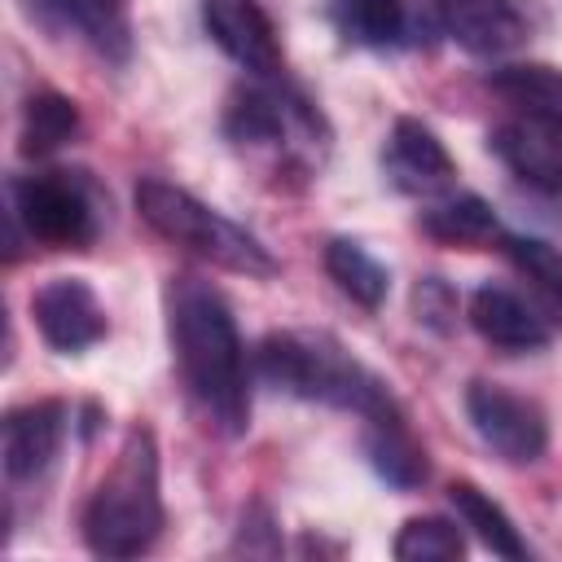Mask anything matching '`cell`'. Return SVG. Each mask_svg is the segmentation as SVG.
I'll return each instance as SVG.
<instances>
[{
	"label": "cell",
	"mask_w": 562,
	"mask_h": 562,
	"mask_svg": "<svg viewBox=\"0 0 562 562\" xmlns=\"http://www.w3.org/2000/svg\"><path fill=\"white\" fill-rule=\"evenodd\" d=\"M167 334L184 378L189 400L220 435H241L250 426V386L237 321L224 294L198 277H176L167 285Z\"/></svg>",
	"instance_id": "1"
},
{
	"label": "cell",
	"mask_w": 562,
	"mask_h": 562,
	"mask_svg": "<svg viewBox=\"0 0 562 562\" xmlns=\"http://www.w3.org/2000/svg\"><path fill=\"white\" fill-rule=\"evenodd\" d=\"M255 373L285 395L316 400L329 408H351L364 422H386L404 417L391 386L360 364L334 334H312V329H277L259 338L255 347Z\"/></svg>",
	"instance_id": "2"
},
{
	"label": "cell",
	"mask_w": 562,
	"mask_h": 562,
	"mask_svg": "<svg viewBox=\"0 0 562 562\" xmlns=\"http://www.w3.org/2000/svg\"><path fill=\"white\" fill-rule=\"evenodd\" d=\"M83 544L97 558H136L162 531V492H158V443L149 426H132L114 470L97 483L83 505Z\"/></svg>",
	"instance_id": "3"
},
{
	"label": "cell",
	"mask_w": 562,
	"mask_h": 562,
	"mask_svg": "<svg viewBox=\"0 0 562 562\" xmlns=\"http://www.w3.org/2000/svg\"><path fill=\"white\" fill-rule=\"evenodd\" d=\"M136 211L154 233H162L167 241H180L184 250H193V255H202L228 272H241V277H272L277 272L272 250L255 233H246L241 224H233L228 215H220L215 206L198 202L189 189H180L162 176L136 180Z\"/></svg>",
	"instance_id": "4"
},
{
	"label": "cell",
	"mask_w": 562,
	"mask_h": 562,
	"mask_svg": "<svg viewBox=\"0 0 562 562\" xmlns=\"http://www.w3.org/2000/svg\"><path fill=\"white\" fill-rule=\"evenodd\" d=\"M79 171H53V176H18L9 180V259H18V237L44 241L53 250H83L101 220L97 206L75 180Z\"/></svg>",
	"instance_id": "5"
},
{
	"label": "cell",
	"mask_w": 562,
	"mask_h": 562,
	"mask_svg": "<svg viewBox=\"0 0 562 562\" xmlns=\"http://www.w3.org/2000/svg\"><path fill=\"white\" fill-rule=\"evenodd\" d=\"M465 413H470L479 439H483L501 461H509V465L536 461V457L544 452V443H549V422H544V413H540L531 400H522V395H514V391H505V386H496V382H470V391H465Z\"/></svg>",
	"instance_id": "6"
},
{
	"label": "cell",
	"mask_w": 562,
	"mask_h": 562,
	"mask_svg": "<svg viewBox=\"0 0 562 562\" xmlns=\"http://www.w3.org/2000/svg\"><path fill=\"white\" fill-rule=\"evenodd\" d=\"M31 316L40 338L70 356L105 338V307L97 303V290L83 277H53L31 294Z\"/></svg>",
	"instance_id": "7"
},
{
	"label": "cell",
	"mask_w": 562,
	"mask_h": 562,
	"mask_svg": "<svg viewBox=\"0 0 562 562\" xmlns=\"http://www.w3.org/2000/svg\"><path fill=\"white\" fill-rule=\"evenodd\" d=\"M202 26L224 57L241 70L272 79L281 70V40L272 18L255 0H202Z\"/></svg>",
	"instance_id": "8"
},
{
	"label": "cell",
	"mask_w": 562,
	"mask_h": 562,
	"mask_svg": "<svg viewBox=\"0 0 562 562\" xmlns=\"http://www.w3.org/2000/svg\"><path fill=\"white\" fill-rule=\"evenodd\" d=\"M66 404L61 400H35V404H22V408H9L4 413V430H0V457H4V474L13 483H26V479H40L61 439H66Z\"/></svg>",
	"instance_id": "9"
},
{
	"label": "cell",
	"mask_w": 562,
	"mask_h": 562,
	"mask_svg": "<svg viewBox=\"0 0 562 562\" xmlns=\"http://www.w3.org/2000/svg\"><path fill=\"white\" fill-rule=\"evenodd\" d=\"M492 154L527 184L562 193V119L522 114L492 132Z\"/></svg>",
	"instance_id": "10"
},
{
	"label": "cell",
	"mask_w": 562,
	"mask_h": 562,
	"mask_svg": "<svg viewBox=\"0 0 562 562\" xmlns=\"http://www.w3.org/2000/svg\"><path fill=\"white\" fill-rule=\"evenodd\" d=\"M443 31L479 57L509 53L527 40V4L522 0H439Z\"/></svg>",
	"instance_id": "11"
},
{
	"label": "cell",
	"mask_w": 562,
	"mask_h": 562,
	"mask_svg": "<svg viewBox=\"0 0 562 562\" xmlns=\"http://www.w3.org/2000/svg\"><path fill=\"white\" fill-rule=\"evenodd\" d=\"M470 325L483 342L501 351H540L553 338L544 312L505 285H479L470 294Z\"/></svg>",
	"instance_id": "12"
},
{
	"label": "cell",
	"mask_w": 562,
	"mask_h": 562,
	"mask_svg": "<svg viewBox=\"0 0 562 562\" xmlns=\"http://www.w3.org/2000/svg\"><path fill=\"white\" fill-rule=\"evenodd\" d=\"M386 176L404 193H435L457 176V162L422 119L404 114L395 119L391 140H386Z\"/></svg>",
	"instance_id": "13"
},
{
	"label": "cell",
	"mask_w": 562,
	"mask_h": 562,
	"mask_svg": "<svg viewBox=\"0 0 562 562\" xmlns=\"http://www.w3.org/2000/svg\"><path fill=\"white\" fill-rule=\"evenodd\" d=\"M31 18H40L48 31H75L97 53L123 61L132 48L127 31V0H22Z\"/></svg>",
	"instance_id": "14"
},
{
	"label": "cell",
	"mask_w": 562,
	"mask_h": 562,
	"mask_svg": "<svg viewBox=\"0 0 562 562\" xmlns=\"http://www.w3.org/2000/svg\"><path fill=\"white\" fill-rule=\"evenodd\" d=\"M422 228L443 241V246H461V250H479V246H492L501 241V220L496 211L479 198V193H452V198H439L422 211Z\"/></svg>",
	"instance_id": "15"
},
{
	"label": "cell",
	"mask_w": 562,
	"mask_h": 562,
	"mask_svg": "<svg viewBox=\"0 0 562 562\" xmlns=\"http://www.w3.org/2000/svg\"><path fill=\"white\" fill-rule=\"evenodd\" d=\"M364 452H369V465L400 492H413L426 483L430 474V461H426V448L408 435L404 417H386V422H369V435H364Z\"/></svg>",
	"instance_id": "16"
},
{
	"label": "cell",
	"mask_w": 562,
	"mask_h": 562,
	"mask_svg": "<svg viewBox=\"0 0 562 562\" xmlns=\"http://www.w3.org/2000/svg\"><path fill=\"white\" fill-rule=\"evenodd\" d=\"M448 501H452L461 527H470V531L483 540V549H492L496 558H509V562L527 558V544H522L518 527L509 522V514H505L483 487H474L470 479H452V483H448Z\"/></svg>",
	"instance_id": "17"
},
{
	"label": "cell",
	"mask_w": 562,
	"mask_h": 562,
	"mask_svg": "<svg viewBox=\"0 0 562 562\" xmlns=\"http://www.w3.org/2000/svg\"><path fill=\"white\" fill-rule=\"evenodd\" d=\"M325 272L329 281L360 307H382L386 303V290H391V277L386 268L360 246V241H347V237H334L325 246Z\"/></svg>",
	"instance_id": "18"
},
{
	"label": "cell",
	"mask_w": 562,
	"mask_h": 562,
	"mask_svg": "<svg viewBox=\"0 0 562 562\" xmlns=\"http://www.w3.org/2000/svg\"><path fill=\"white\" fill-rule=\"evenodd\" d=\"M487 88L505 97L509 105H518L522 114L562 119V70L558 66H540V61L505 66V70H492Z\"/></svg>",
	"instance_id": "19"
},
{
	"label": "cell",
	"mask_w": 562,
	"mask_h": 562,
	"mask_svg": "<svg viewBox=\"0 0 562 562\" xmlns=\"http://www.w3.org/2000/svg\"><path fill=\"white\" fill-rule=\"evenodd\" d=\"M294 101L268 92V88H237L224 110V136L237 145H272L285 132V110Z\"/></svg>",
	"instance_id": "20"
},
{
	"label": "cell",
	"mask_w": 562,
	"mask_h": 562,
	"mask_svg": "<svg viewBox=\"0 0 562 562\" xmlns=\"http://www.w3.org/2000/svg\"><path fill=\"white\" fill-rule=\"evenodd\" d=\"M79 132V105L61 92H31L22 105V154L48 158Z\"/></svg>",
	"instance_id": "21"
},
{
	"label": "cell",
	"mask_w": 562,
	"mask_h": 562,
	"mask_svg": "<svg viewBox=\"0 0 562 562\" xmlns=\"http://www.w3.org/2000/svg\"><path fill=\"white\" fill-rule=\"evenodd\" d=\"M334 26L360 48H391L404 35V0H329Z\"/></svg>",
	"instance_id": "22"
},
{
	"label": "cell",
	"mask_w": 562,
	"mask_h": 562,
	"mask_svg": "<svg viewBox=\"0 0 562 562\" xmlns=\"http://www.w3.org/2000/svg\"><path fill=\"white\" fill-rule=\"evenodd\" d=\"M501 250L531 281V290H536V299L544 307V321L562 325V259L553 255V246H544L536 237H501Z\"/></svg>",
	"instance_id": "23"
},
{
	"label": "cell",
	"mask_w": 562,
	"mask_h": 562,
	"mask_svg": "<svg viewBox=\"0 0 562 562\" xmlns=\"http://www.w3.org/2000/svg\"><path fill=\"white\" fill-rule=\"evenodd\" d=\"M400 562H457L465 553V536L448 518H408L391 544Z\"/></svg>",
	"instance_id": "24"
},
{
	"label": "cell",
	"mask_w": 562,
	"mask_h": 562,
	"mask_svg": "<svg viewBox=\"0 0 562 562\" xmlns=\"http://www.w3.org/2000/svg\"><path fill=\"white\" fill-rule=\"evenodd\" d=\"M413 312H417V321L430 325L435 334H448L452 321H457V294H452V285H448L443 277L417 281V290H413Z\"/></svg>",
	"instance_id": "25"
}]
</instances>
